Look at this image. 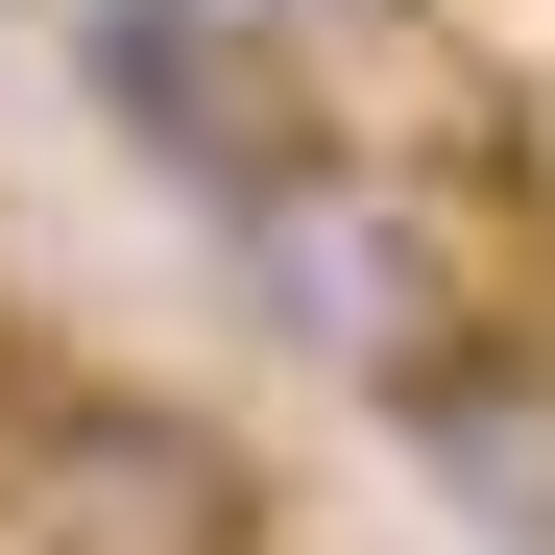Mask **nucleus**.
<instances>
[{"instance_id": "nucleus-1", "label": "nucleus", "mask_w": 555, "mask_h": 555, "mask_svg": "<svg viewBox=\"0 0 555 555\" xmlns=\"http://www.w3.org/2000/svg\"><path fill=\"white\" fill-rule=\"evenodd\" d=\"M218 242H242V314L291 338V362H338V387H411L435 338H483V291H459V218L411 194L387 145H291L266 194H218Z\"/></svg>"}, {"instance_id": "nucleus-2", "label": "nucleus", "mask_w": 555, "mask_h": 555, "mask_svg": "<svg viewBox=\"0 0 555 555\" xmlns=\"http://www.w3.org/2000/svg\"><path fill=\"white\" fill-rule=\"evenodd\" d=\"M0 555H266V459L169 387H49L0 459Z\"/></svg>"}, {"instance_id": "nucleus-3", "label": "nucleus", "mask_w": 555, "mask_h": 555, "mask_svg": "<svg viewBox=\"0 0 555 555\" xmlns=\"http://www.w3.org/2000/svg\"><path fill=\"white\" fill-rule=\"evenodd\" d=\"M73 73H98V121L169 169V194H266L314 121H291V73L218 49V25H169V0H73Z\"/></svg>"}, {"instance_id": "nucleus-4", "label": "nucleus", "mask_w": 555, "mask_h": 555, "mask_svg": "<svg viewBox=\"0 0 555 555\" xmlns=\"http://www.w3.org/2000/svg\"><path fill=\"white\" fill-rule=\"evenodd\" d=\"M387 435H411V483L483 531V555H555V338H435L411 387H387Z\"/></svg>"}, {"instance_id": "nucleus-5", "label": "nucleus", "mask_w": 555, "mask_h": 555, "mask_svg": "<svg viewBox=\"0 0 555 555\" xmlns=\"http://www.w3.org/2000/svg\"><path fill=\"white\" fill-rule=\"evenodd\" d=\"M169 25H218V49H266V73H291V49L338 25V0H169Z\"/></svg>"}]
</instances>
